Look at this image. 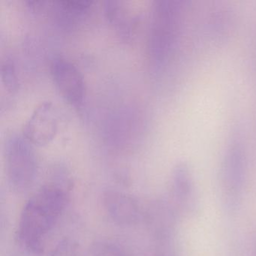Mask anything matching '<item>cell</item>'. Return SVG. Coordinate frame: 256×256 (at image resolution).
<instances>
[{
  "mask_svg": "<svg viewBox=\"0 0 256 256\" xmlns=\"http://www.w3.org/2000/svg\"><path fill=\"white\" fill-rule=\"evenodd\" d=\"M167 198L181 218L192 217L198 212V191L191 170L186 164L181 163L174 168Z\"/></svg>",
  "mask_w": 256,
  "mask_h": 256,
  "instance_id": "5",
  "label": "cell"
},
{
  "mask_svg": "<svg viewBox=\"0 0 256 256\" xmlns=\"http://www.w3.org/2000/svg\"><path fill=\"white\" fill-rule=\"evenodd\" d=\"M152 238V256H180L176 234L160 235Z\"/></svg>",
  "mask_w": 256,
  "mask_h": 256,
  "instance_id": "8",
  "label": "cell"
},
{
  "mask_svg": "<svg viewBox=\"0 0 256 256\" xmlns=\"http://www.w3.org/2000/svg\"><path fill=\"white\" fill-rule=\"evenodd\" d=\"M59 114L58 107L53 102L50 100L42 102L25 121L22 134L32 145L48 144L58 134Z\"/></svg>",
  "mask_w": 256,
  "mask_h": 256,
  "instance_id": "6",
  "label": "cell"
},
{
  "mask_svg": "<svg viewBox=\"0 0 256 256\" xmlns=\"http://www.w3.org/2000/svg\"><path fill=\"white\" fill-rule=\"evenodd\" d=\"M50 74L62 98L74 108H82L86 98L83 74L70 60L55 56L50 62Z\"/></svg>",
  "mask_w": 256,
  "mask_h": 256,
  "instance_id": "4",
  "label": "cell"
},
{
  "mask_svg": "<svg viewBox=\"0 0 256 256\" xmlns=\"http://www.w3.org/2000/svg\"><path fill=\"white\" fill-rule=\"evenodd\" d=\"M220 198L226 214L234 215L240 208L246 185L245 158L239 149L228 152L222 167Z\"/></svg>",
  "mask_w": 256,
  "mask_h": 256,
  "instance_id": "3",
  "label": "cell"
},
{
  "mask_svg": "<svg viewBox=\"0 0 256 256\" xmlns=\"http://www.w3.org/2000/svg\"><path fill=\"white\" fill-rule=\"evenodd\" d=\"M102 204L108 218L118 226H136L144 216L138 200L119 190L108 188L104 191Z\"/></svg>",
  "mask_w": 256,
  "mask_h": 256,
  "instance_id": "7",
  "label": "cell"
},
{
  "mask_svg": "<svg viewBox=\"0 0 256 256\" xmlns=\"http://www.w3.org/2000/svg\"><path fill=\"white\" fill-rule=\"evenodd\" d=\"M48 256H84L80 244L71 238L61 240Z\"/></svg>",
  "mask_w": 256,
  "mask_h": 256,
  "instance_id": "10",
  "label": "cell"
},
{
  "mask_svg": "<svg viewBox=\"0 0 256 256\" xmlns=\"http://www.w3.org/2000/svg\"><path fill=\"white\" fill-rule=\"evenodd\" d=\"M71 188L49 180L24 205L16 238L28 252H43L46 238L65 210Z\"/></svg>",
  "mask_w": 256,
  "mask_h": 256,
  "instance_id": "1",
  "label": "cell"
},
{
  "mask_svg": "<svg viewBox=\"0 0 256 256\" xmlns=\"http://www.w3.org/2000/svg\"><path fill=\"white\" fill-rule=\"evenodd\" d=\"M91 256H128L118 244L108 240H98L91 246Z\"/></svg>",
  "mask_w": 256,
  "mask_h": 256,
  "instance_id": "11",
  "label": "cell"
},
{
  "mask_svg": "<svg viewBox=\"0 0 256 256\" xmlns=\"http://www.w3.org/2000/svg\"><path fill=\"white\" fill-rule=\"evenodd\" d=\"M253 256H256V238L253 245Z\"/></svg>",
  "mask_w": 256,
  "mask_h": 256,
  "instance_id": "12",
  "label": "cell"
},
{
  "mask_svg": "<svg viewBox=\"0 0 256 256\" xmlns=\"http://www.w3.org/2000/svg\"><path fill=\"white\" fill-rule=\"evenodd\" d=\"M0 77L2 86L8 94H14L17 92L18 90V78L16 66L11 60L6 59L2 61L0 70Z\"/></svg>",
  "mask_w": 256,
  "mask_h": 256,
  "instance_id": "9",
  "label": "cell"
},
{
  "mask_svg": "<svg viewBox=\"0 0 256 256\" xmlns=\"http://www.w3.org/2000/svg\"><path fill=\"white\" fill-rule=\"evenodd\" d=\"M4 161L10 188L18 193L28 191L34 184L38 170L32 144L22 134H10L4 142Z\"/></svg>",
  "mask_w": 256,
  "mask_h": 256,
  "instance_id": "2",
  "label": "cell"
}]
</instances>
